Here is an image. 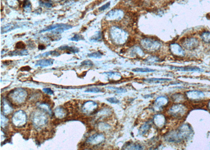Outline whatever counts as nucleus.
<instances>
[{"instance_id": "39448f33", "label": "nucleus", "mask_w": 210, "mask_h": 150, "mask_svg": "<svg viewBox=\"0 0 210 150\" xmlns=\"http://www.w3.org/2000/svg\"><path fill=\"white\" fill-rule=\"evenodd\" d=\"M9 97L14 103L22 104L24 103L27 97V92L25 90L18 88L10 93Z\"/></svg>"}, {"instance_id": "9d476101", "label": "nucleus", "mask_w": 210, "mask_h": 150, "mask_svg": "<svg viewBox=\"0 0 210 150\" xmlns=\"http://www.w3.org/2000/svg\"><path fill=\"white\" fill-rule=\"evenodd\" d=\"M97 103L92 101H89L85 102L81 106V111L85 114H92L97 109Z\"/></svg>"}, {"instance_id": "79ce46f5", "label": "nucleus", "mask_w": 210, "mask_h": 150, "mask_svg": "<svg viewBox=\"0 0 210 150\" xmlns=\"http://www.w3.org/2000/svg\"><path fill=\"white\" fill-rule=\"evenodd\" d=\"M110 4V2H108L107 3H106V4H105L104 6H102L101 7H99V11H104L106 9H107L108 7H109Z\"/></svg>"}, {"instance_id": "f8f14e48", "label": "nucleus", "mask_w": 210, "mask_h": 150, "mask_svg": "<svg viewBox=\"0 0 210 150\" xmlns=\"http://www.w3.org/2000/svg\"><path fill=\"white\" fill-rule=\"evenodd\" d=\"M170 50L174 56L182 57L185 55V52L182 47L177 43H172L170 45Z\"/></svg>"}, {"instance_id": "ea45409f", "label": "nucleus", "mask_w": 210, "mask_h": 150, "mask_svg": "<svg viewBox=\"0 0 210 150\" xmlns=\"http://www.w3.org/2000/svg\"><path fill=\"white\" fill-rule=\"evenodd\" d=\"M107 101L111 103L117 104L119 103V101L115 98H107Z\"/></svg>"}, {"instance_id": "a19ab883", "label": "nucleus", "mask_w": 210, "mask_h": 150, "mask_svg": "<svg viewBox=\"0 0 210 150\" xmlns=\"http://www.w3.org/2000/svg\"><path fill=\"white\" fill-rule=\"evenodd\" d=\"M81 65L82 66H92L93 65V63L90 60H88V61H85L81 63Z\"/></svg>"}, {"instance_id": "c03bdc74", "label": "nucleus", "mask_w": 210, "mask_h": 150, "mask_svg": "<svg viewBox=\"0 0 210 150\" xmlns=\"http://www.w3.org/2000/svg\"><path fill=\"white\" fill-rule=\"evenodd\" d=\"M31 70L30 67L29 66H25V67H22L21 70L22 71H28Z\"/></svg>"}, {"instance_id": "37998d69", "label": "nucleus", "mask_w": 210, "mask_h": 150, "mask_svg": "<svg viewBox=\"0 0 210 150\" xmlns=\"http://www.w3.org/2000/svg\"><path fill=\"white\" fill-rule=\"evenodd\" d=\"M43 91L45 93H47L48 94L52 95L54 93L53 91L50 88H44L43 89Z\"/></svg>"}, {"instance_id": "b1692460", "label": "nucleus", "mask_w": 210, "mask_h": 150, "mask_svg": "<svg viewBox=\"0 0 210 150\" xmlns=\"http://www.w3.org/2000/svg\"><path fill=\"white\" fill-rule=\"evenodd\" d=\"M124 149L125 150H142V147L138 144L136 143H129L124 146Z\"/></svg>"}, {"instance_id": "4c0bfd02", "label": "nucleus", "mask_w": 210, "mask_h": 150, "mask_svg": "<svg viewBox=\"0 0 210 150\" xmlns=\"http://www.w3.org/2000/svg\"><path fill=\"white\" fill-rule=\"evenodd\" d=\"M25 47H26V45L24 43H23V42H19L16 43V45H15V48L17 49L23 50V49H24L25 48Z\"/></svg>"}, {"instance_id": "de8ad7c7", "label": "nucleus", "mask_w": 210, "mask_h": 150, "mask_svg": "<svg viewBox=\"0 0 210 150\" xmlns=\"http://www.w3.org/2000/svg\"><path fill=\"white\" fill-rule=\"evenodd\" d=\"M208 108H209V109L210 110V102L208 103Z\"/></svg>"}, {"instance_id": "4be33fe9", "label": "nucleus", "mask_w": 210, "mask_h": 150, "mask_svg": "<svg viewBox=\"0 0 210 150\" xmlns=\"http://www.w3.org/2000/svg\"><path fill=\"white\" fill-rule=\"evenodd\" d=\"M151 126V123L150 122H146L142 125L139 129L140 134L143 135L146 134L150 129Z\"/></svg>"}, {"instance_id": "c9c22d12", "label": "nucleus", "mask_w": 210, "mask_h": 150, "mask_svg": "<svg viewBox=\"0 0 210 150\" xmlns=\"http://www.w3.org/2000/svg\"><path fill=\"white\" fill-rule=\"evenodd\" d=\"M101 91V90L97 88H90V89H88L85 91L86 92H92V93H98L99 92Z\"/></svg>"}, {"instance_id": "20e7f679", "label": "nucleus", "mask_w": 210, "mask_h": 150, "mask_svg": "<svg viewBox=\"0 0 210 150\" xmlns=\"http://www.w3.org/2000/svg\"><path fill=\"white\" fill-rule=\"evenodd\" d=\"M140 45L142 48L147 52H154L160 48L161 43L153 38H145L141 40Z\"/></svg>"}, {"instance_id": "4468645a", "label": "nucleus", "mask_w": 210, "mask_h": 150, "mask_svg": "<svg viewBox=\"0 0 210 150\" xmlns=\"http://www.w3.org/2000/svg\"><path fill=\"white\" fill-rule=\"evenodd\" d=\"M154 124L156 127L161 129L164 127L166 123V118L165 116L163 115H157L154 116Z\"/></svg>"}, {"instance_id": "9b49d317", "label": "nucleus", "mask_w": 210, "mask_h": 150, "mask_svg": "<svg viewBox=\"0 0 210 150\" xmlns=\"http://www.w3.org/2000/svg\"><path fill=\"white\" fill-rule=\"evenodd\" d=\"M104 135L102 134H95L89 136L86 140L87 143L93 145H98L104 141Z\"/></svg>"}, {"instance_id": "49530a36", "label": "nucleus", "mask_w": 210, "mask_h": 150, "mask_svg": "<svg viewBox=\"0 0 210 150\" xmlns=\"http://www.w3.org/2000/svg\"><path fill=\"white\" fill-rule=\"evenodd\" d=\"M45 6H47V7H51V4L49 3H45Z\"/></svg>"}, {"instance_id": "dca6fc26", "label": "nucleus", "mask_w": 210, "mask_h": 150, "mask_svg": "<svg viewBox=\"0 0 210 150\" xmlns=\"http://www.w3.org/2000/svg\"><path fill=\"white\" fill-rule=\"evenodd\" d=\"M186 95L187 98L190 100H199L204 97V93L199 91H190L186 93Z\"/></svg>"}, {"instance_id": "bb28decb", "label": "nucleus", "mask_w": 210, "mask_h": 150, "mask_svg": "<svg viewBox=\"0 0 210 150\" xmlns=\"http://www.w3.org/2000/svg\"><path fill=\"white\" fill-rule=\"evenodd\" d=\"M60 56V53L58 52H57L56 51H49V52H45L44 53L40 54L39 56H36V57H46L48 56Z\"/></svg>"}, {"instance_id": "423d86ee", "label": "nucleus", "mask_w": 210, "mask_h": 150, "mask_svg": "<svg viewBox=\"0 0 210 150\" xmlns=\"http://www.w3.org/2000/svg\"><path fill=\"white\" fill-rule=\"evenodd\" d=\"M27 117L26 113L23 110L16 111L12 118V123L15 127H20L25 125L27 123Z\"/></svg>"}, {"instance_id": "a878e982", "label": "nucleus", "mask_w": 210, "mask_h": 150, "mask_svg": "<svg viewBox=\"0 0 210 150\" xmlns=\"http://www.w3.org/2000/svg\"><path fill=\"white\" fill-rule=\"evenodd\" d=\"M64 25V24H57L55 25H51L50 27H48L45 29L41 31L40 32H48L50 31L54 30L55 29H58L59 27H63Z\"/></svg>"}, {"instance_id": "e433bc0d", "label": "nucleus", "mask_w": 210, "mask_h": 150, "mask_svg": "<svg viewBox=\"0 0 210 150\" xmlns=\"http://www.w3.org/2000/svg\"><path fill=\"white\" fill-rule=\"evenodd\" d=\"M7 2L8 5L12 7H14V6H18L19 4L18 0H7Z\"/></svg>"}, {"instance_id": "ddd939ff", "label": "nucleus", "mask_w": 210, "mask_h": 150, "mask_svg": "<svg viewBox=\"0 0 210 150\" xmlns=\"http://www.w3.org/2000/svg\"><path fill=\"white\" fill-rule=\"evenodd\" d=\"M2 111L4 115H10L13 111L12 106L6 98H2Z\"/></svg>"}, {"instance_id": "393cba45", "label": "nucleus", "mask_w": 210, "mask_h": 150, "mask_svg": "<svg viewBox=\"0 0 210 150\" xmlns=\"http://www.w3.org/2000/svg\"><path fill=\"white\" fill-rule=\"evenodd\" d=\"M58 49L62 51H67L68 52L73 53H77L79 52V49L76 47L62 46V47H60Z\"/></svg>"}, {"instance_id": "cd10ccee", "label": "nucleus", "mask_w": 210, "mask_h": 150, "mask_svg": "<svg viewBox=\"0 0 210 150\" xmlns=\"http://www.w3.org/2000/svg\"><path fill=\"white\" fill-rule=\"evenodd\" d=\"M27 54H28V51L27 50L14 51L13 52H10L9 53V55L11 56H27Z\"/></svg>"}, {"instance_id": "7c9ffc66", "label": "nucleus", "mask_w": 210, "mask_h": 150, "mask_svg": "<svg viewBox=\"0 0 210 150\" xmlns=\"http://www.w3.org/2000/svg\"><path fill=\"white\" fill-rule=\"evenodd\" d=\"M9 123V119H7L5 115L1 114V125L2 127H5L8 125Z\"/></svg>"}, {"instance_id": "2eb2a0df", "label": "nucleus", "mask_w": 210, "mask_h": 150, "mask_svg": "<svg viewBox=\"0 0 210 150\" xmlns=\"http://www.w3.org/2000/svg\"><path fill=\"white\" fill-rule=\"evenodd\" d=\"M168 103V99L165 97H160L155 100L154 103V107L156 110H159L166 106Z\"/></svg>"}, {"instance_id": "72a5a7b5", "label": "nucleus", "mask_w": 210, "mask_h": 150, "mask_svg": "<svg viewBox=\"0 0 210 150\" xmlns=\"http://www.w3.org/2000/svg\"><path fill=\"white\" fill-rule=\"evenodd\" d=\"M101 39V32H99L97 34H96L95 35L92 37L91 41H99Z\"/></svg>"}, {"instance_id": "2f4dec72", "label": "nucleus", "mask_w": 210, "mask_h": 150, "mask_svg": "<svg viewBox=\"0 0 210 150\" xmlns=\"http://www.w3.org/2000/svg\"><path fill=\"white\" fill-rule=\"evenodd\" d=\"M102 56V54L100 52H96L92 53L89 54L88 56L93 58H96V59H100Z\"/></svg>"}, {"instance_id": "f704fd0d", "label": "nucleus", "mask_w": 210, "mask_h": 150, "mask_svg": "<svg viewBox=\"0 0 210 150\" xmlns=\"http://www.w3.org/2000/svg\"><path fill=\"white\" fill-rule=\"evenodd\" d=\"M108 88L115 91V92L117 93H125L127 91L125 89H122V88H115V87H108Z\"/></svg>"}, {"instance_id": "473e14b6", "label": "nucleus", "mask_w": 210, "mask_h": 150, "mask_svg": "<svg viewBox=\"0 0 210 150\" xmlns=\"http://www.w3.org/2000/svg\"><path fill=\"white\" fill-rule=\"evenodd\" d=\"M84 38L83 36L80 35V34H75L72 38H71L70 40L72 41H79L80 40H84Z\"/></svg>"}, {"instance_id": "a18cd8bd", "label": "nucleus", "mask_w": 210, "mask_h": 150, "mask_svg": "<svg viewBox=\"0 0 210 150\" xmlns=\"http://www.w3.org/2000/svg\"><path fill=\"white\" fill-rule=\"evenodd\" d=\"M39 50H44L45 48V47L43 45H39Z\"/></svg>"}, {"instance_id": "6ab92c4d", "label": "nucleus", "mask_w": 210, "mask_h": 150, "mask_svg": "<svg viewBox=\"0 0 210 150\" xmlns=\"http://www.w3.org/2000/svg\"><path fill=\"white\" fill-rule=\"evenodd\" d=\"M54 60L53 59H43L37 61L36 66H41L42 68L51 66L53 65Z\"/></svg>"}, {"instance_id": "0eeeda50", "label": "nucleus", "mask_w": 210, "mask_h": 150, "mask_svg": "<svg viewBox=\"0 0 210 150\" xmlns=\"http://www.w3.org/2000/svg\"><path fill=\"white\" fill-rule=\"evenodd\" d=\"M187 112V108L185 106L178 104L172 106L168 110V113L175 118H182Z\"/></svg>"}, {"instance_id": "58836bf2", "label": "nucleus", "mask_w": 210, "mask_h": 150, "mask_svg": "<svg viewBox=\"0 0 210 150\" xmlns=\"http://www.w3.org/2000/svg\"><path fill=\"white\" fill-rule=\"evenodd\" d=\"M173 98H174L175 101V102H179L180 100H182H182H183V95L182 94H180L175 95H174Z\"/></svg>"}, {"instance_id": "c756f323", "label": "nucleus", "mask_w": 210, "mask_h": 150, "mask_svg": "<svg viewBox=\"0 0 210 150\" xmlns=\"http://www.w3.org/2000/svg\"><path fill=\"white\" fill-rule=\"evenodd\" d=\"M201 39L203 41L206 43H210V32H204L201 35Z\"/></svg>"}, {"instance_id": "1a4fd4ad", "label": "nucleus", "mask_w": 210, "mask_h": 150, "mask_svg": "<svg viewBox=\"0 0 210 150\" xmlns=\"http://www.w3.org/2000/svg\"><path fill=\"white\" fill-rule=\"evenodd\" d=\"M181 45L183 48L186 50L191 51L196 49L199 46V41L196 38H187L182 40Z\"/></svg>"}, {"instance_id": "412c9836", "label": "nucleus", "mask_w": 210, "mask_h": 150, "mask_svg": "<svg viewBox=\"0 0 210 150\" xmlns=\"http://www.w3.org/2000/svg\"><path fill=\"white\" fill-rule=\"evenodd\" d=\"M21 26L18 25V24L15 23H10L7 24L3 27H2V30H1V33L3 34V33H6L10 31L14 30V29H17V28H19Z\"/></svg>"}, {"instance_id": "f257e3e1", "label": "nucleus", "mask_w": 210, "mask_h": 150, "mask_svg": "<svg viewBox=\"0 0 210 150\" xmlns=\"http://www.w3.org/2000/svg\"><path fill=\"white\" fill-rule=\"evenodd\" d=\"M192 130L188 124H183L176 130L172 131L166 134L164 139L169 142L179 143L190 138L192 135Z\"/></svg>"}, {"instance_id": "6e6552de", "label": "nucleus", "mask_w": 210, "mask_h": 150, "mask_svg": "<svg viewBox=\"0 0 210 150\" xmlns=\"http://www.w3.org/2000/svg\"><path fill=\"white\" fill-rule=\"evenodd\" d=\"M125 16L124 11L120 9H114L106 15V19L110 22H119Z\"/></svg>"}, {"instance_id": "c85d7f7f", "label": "nucleus", "mask_w": 210, "mask_h": 150, "mask_svg": "<svg viewBox=\"0 0 210 150\" xmlns=\"http://www.w3.org/2000/svg\"><path fill=\"white\" fill-rule=\"evenodd\" d=\"M133 71L135 72H140V73H148V72H154L155 70L150 69L149 68H136L133 69Z\"/></svg>"}, {"instance_id": "f3484780", "label": "nucleus", "mask_w": 210, "mask_h": 150, "mask_svg": "<svg viewBox=\"0 0 210 150\" xmlns=\"http://www.w3.org/2000/svg\"><path fill=\"white\" fill-rule=\"evenodd\" d=\"M54 115L58 119H63L67 116V111L62 106H58L54 110Z\"/></svg>"}, {"instance_id": "a211bd4d", "label": "nucleus", "mask_w": 210, "mask_h": 150, "mask_svg": "<svg viewBox=\"0 0 210 150\" xmlns=\"http://www.w3.org/2000/svg\"><path fill=\"white\" fill-rule=\"evenodd\" d=\"M171 69L173 70H177L178 71H182L186 72H202L203 70H202L199 68L196 67H175V66H171Z\"/></svg>"}, {"instance_id": "f03ea898", "label": "nucleus", "mask_w": 210, "mask_h": 150, "mask_svg": "<svg viewBox=\"0 0 210 150\" xmlns=\"http://www.w3.org/2000/svg\"><path fill=\"white\" fill-rule=\"evenodd\" d=\"M109 34L112 41L117 45L125 44L129 38V34L126 31L116 26L111 27Z\"/></svg>"}, {"instance_id": "5701e85b", "label": "nucleus", "mask_w": 210, "mask_h": 150, "mask_svg": "<svg viewBox=\"0 0 210 150\" xmlns=\"http://www.w3.org/2000/svg\"><path fill=\"white\" fill-rule=\"evenodd\" d=\"M171 79H164V78H151V79H145L143 81L147 83H163L169 82Z\"/></svg>"}, {"instance_id": "7ed1b4c3", "label": "nucleus", "mask_w": 210, "mask_h": 150, "mask_svg": "<svg viewBox=\"0 0 210 150\" xmlns=\"http://www.w3.org/2000/svg\"><path fill=\"white\" fill-rule=\"evenodd\" d=\"M32 123L36 129H42L47 123L48 118L46 113L42 110H37L33 114Z\"/></svg>"}, {"instance_id": "aec40b11", "label": "nucleus", "mask_w": 210, "mask_h": 150, "mask_svg": "<svg viewBox=\"0 0 210 150\" xmlns=\"http://www.w3.org/2000/svg\"><path fill=\"white\" fill-rule=\"evenodd\" d=\"M37 107L39 109L46 113L48 115H52V112H51V109L50 106L46 103H39L37 104Z\"/></svg>"}]
</instances>
